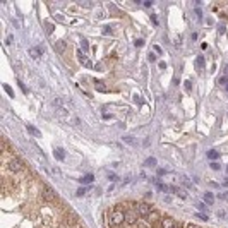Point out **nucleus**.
<instances>
[{
	"mask_svg": "<svg viewBox=\"0 0 228 228\" xmlns=\"http://www.w3.org/2000/svg\"><path fill=\"white\" fill-rule=\"evenodd\" d=\"M125 221V211L124 209H120L118 206L113 208L108 214V225H112V226H117V225H122Z\"/></svg>",
	"mask_w": 228,
	"mask_h": 228,
	"instance_id": "f257e3e1",
	"label": "nucleus"
},
{
	"mask_svg": "<svg viewBox=\"0 0 228 228\" xmlns=\"http://www.w3.org/2000/svg\"><path fill=\"white\" fill-rule=\"evenodd\" d=\"M4 165L10 170V172L17 173V172H24V163L17 158V156H10L9 161H4Z\"/></svg>",
	"mask_w": 228,
	"mask_h": 228,
	"instance_id": "f03ea898",
	"label": "nucleus"
},
{
	"mask_svg": "<svg viewBox=\"0 0 228 228\" xmlns=\"http://www.w3.org/2000/svg\"><path fill=\"white\" fill-rule=\"evenodd\" d=\"M139 213H137L136 209V204H134V208L132 209H125V221H127V225H137L139 223Z\"/></svg>",
	"mask_w": 228,
	"mask_h": 228,
	"instance_id": "7ed1b4c3",
	"label": "nucleus"
},
{
	"mask_svg": "<svg viewBox=\"0 0 228 228\" xmlns=\"http://www.w3.org/2000/svg\"><path fill=\"white\" fill-rule=\"evenodd\" d=\"M41 199L48 201V202H52V201L57 199V194L50 187H48V185H43V187H41Z\"/></svg>",
	"mask_w": 228,
	"mask_h": 228,
	"instance_id": "20e7f679",
	"label": "nucleus"
},
{
	"mask_svg": "<svg viewBox=\"0 0 228 228\" xmlns=\"http://www.w3.org/2000/svg\"><path fill=\"white\" fill-rule=\"evenodd\" d=\"M53 105H55V108H62V110H67V112H70V106H72V103L69 100H65V98H57L53 101Z\"/></svg>",
	"mask_w": 228,
	"mask_h": 228,
	"instance_id": "39448f33",
	"label": "nucleus"
},
{
	"mask_svg": "<svg viewBox=\"0 0 228 228\" xmlns=\"http://www.w3.org/2000/svg\"><path fill=\"white\" fill-rule=\"evenodd\" d=\"M76 55H77V60H79V62H81V64H82L86 69H93V67H94V65L91 64V60L88 58V55H86V53H82L81 50L76 53Z\"/></svg>",
	"mask_w": 228,
	"mask_h": 228,
	"instance_id": "423d86ee",
	"label": "nucleus"
},
{
	"mask_svg": "<svg viewBox=\"0 0 228 228\" xmlns=\"http://www.w3.org/2000/svg\"><path fill=\"white\" fill-rule=\"evenodd\" d=\"M136 209H137V213H139L141 216H148L149 213L153 211L151 206H149L148 202H139V204H136Z\"/></svg>",
	"mask_w": 228,
	"mask_h": 228,
	"instance_id": "0eeeda50",
	"label": "nucleus"
},
{
	"mask_svg": "<svg viewBox=\"0 0 228 228\" xmlns=\"http://www.w3.org/2000/svg\"><path fill=\"white\" fill-rule=\"evenodd\" d=\"M146 218H148L149 223H156V221H160V220H161V214H160L158 211H154V209H153V211L149 213V214L146 216Z\"/></svg>",
	"mask_w": 228,
	"mask_h": 228,
	"instance_id": "6e6552de",
	"label": "nucleus"
},
{
	"mask_svg": "<svg viewBox=\"0 0 228 228\" xmlns=\"http://www.w3.org/2000/svg\"><path fill=\"white\" fill-rule=\"evenodd\" d=\"M53 46H55V50H57V53H62L65 52V41L64 40H58V41H53Z\"/></svg>",
	"mask_w": 228,
	"mask_h": 228,
	"instance_id": "1a4fd4ad",
	"label": "nucleus"
},
{
	"mask_svg": "<svg viewBox=\"0 0 228 228\" xmlns=\"http://www.w3.org/2000/svg\"><path fill=\"white\" fill-rule=\"evenodd\" d=\"M43 53V46H34L29 50V55L33 57V58H40V55Z\"/></svg>",
	"mask_w": 228,
	"mask_h": 228,
	"instance_id": "9d476101",
	"label": "nucleus"
},
{
	"mask_svg": "<svg viewBox=\"0 0 228 228\" xmlns=\"http://www.w3.org/2000/svg\"><path fill=\"white\" fill-rule=\"evenodd\" d=\"M94 88H96V91H101V93H106L108 91L106 84H105L103 81H94Z\"/></svg>",
	"mask_w": 228,
	"mask_h": 228,
	"instance_id": "9b49d317",
	"label": "nucleus"
},
{
	"mask_svg": "<svg viewBox=\"0 0 228 228\" xmlns=\"http://www.w3.org/2000/svg\"><path fill=\"white\" fill-rule=\"evenodd\" d=\"M26 129H28V132H29V134H31V136H34V137H41V132L40 130H38V129H36L34 127V125H26Z\"/></svg>",
	"mask_w": 228,
	"mask_h": 228,
	"instance_id": "f8f14e48",
	"label": "nucleus"
},
{
	"mask_svg": "<svg viewBox=\"0 0 228 228\" xmlns=\"http://www.w3.org/2000/svg\"><path fill=\"white\" fill-rule=\"evenodd\" d=\"M161 223H163V228H173L175 226V220H172V218H165V220H161Z\"/></svg>",
	"mask_w": 228,
	"mask_h": 228,
	"instance_id": "ddd939ff",
	"label": "nucleus"
},
{
	"mask_svg": "<svg viewBox=\"0 0 228 228\" xmlns=\"http://www.w3.org/2000/svg\"><path fill=\"white\" fill-rule=\"evenodd\" d=\"M53 154H55V158H57L58 161L65 160V153H64V149H62V148H57L55 151H53Z\"/></svg>",
	"mask_w": 228,
	"mask_h": 228,
	"instance_id": "4468645a",
	"label": "nucleus"
},
{
	"mask_svg": "<svg viewBox=\"0 0 228 228\" xmlns=\"http://www.w3.org/2000/svg\"><path fill=\"white\" fill-rule=\"evenodd\" d=\"M93 180H94V177H93L91 173H88V175H84L82 178H79V182L81 184H91Z\"/></svg>",
	"mask_w": 228,
	"mask_h": 228,
	"instance_id": "2eb2a0df",
	"label": "nucleus"
},
{
	"mask_svg": "<svg viewBox=\"0 0 228 228\" xmlns=\"http://www.w3.org/2000/svg\"><path fill=\"white\" fill-rule=\"evenodd\" d=\"M204 201H206V204L211 206V204L214 202V196H213L211 192H206V194H204Z\"/></svg>",
	"mask_w": 228,
	"mask_h": 228,
	"instance_id": "dca6fc26",
	"label": "nucleus"
},
{
	"mask_svg": "<svg viewBox=\"0 0 228 228\" xmlns=\"http://www.w3.org/2000/svg\"><path fill=\"white\" fill-rule=\"evenodd\" d=\"M196 67H197V70H201V69L204 67V57L202 55H199L196 58Z\"/></svg>",
	"mask_w": 228,
	"mask_h": 228,
	"instance_id": "f3484780",
	"label": "nucleus"
},
{
	"mask_svg": "<svg viewBox=\"0 0 228 228\" xmlns=\"http://www.w3.org/2000/svg\"><path fill=\"white\" fill-rule=\"evenodd\" d=\"M208 158H209V160H213V161H214L216 158H220V153L216 151V149H211V151H208Z\"/></svg>",
	"mask_w": 228,
	"mask_h": 228,
	"instance_id": "a211bd4d",
	"label": "nucleus"
},
{
	"mask_svg": "<svg viewBox=\"0 0 228 228\" xmlns=\"http://www.w3.org/2000/svg\"><path fill=\"white\" fill-rule=\"evenodd\" d=\"M53 29H55V26H53L52 22H45V31H46V34H52Z\"/></svg>",
	"mask_w": 228,
	"mask_h": 228,
	"instance_id": "6ab92c4d",
	"label": "nucleus"
},
{
	"mask_svg": "<svg viewBox=\"0 0 228 228\" xmlns=\"http://www.w3.org/2000/svg\"><path fill=\"white\" fill-rule=\"evenodd\" d=\"M218 84H220V86H225V88H228V77L226 76H221L220 79H218Z\"/></svg>",
	"mask_w": 228,
	"mask_h": 228,
	"instance_id": "aec40b11",
	"label": "nucleus"
},
{
	"mask_svg": "<svg viewBox=\"0 0 228 228\" xmlns=\"http://www.w3.org/2000/svg\"><path fill=\"white\" fill-rule=\"evenodd\" d=\"M81 46H82V52H84V53L89 52V43H88V40H81Z\"/></svg>",
	"mask_w": 228,
	"mask_h": 228,
	"instance_id": "412c9836",
	"label": "nucleus"
},
{
	"mask_svg": "<svg viewBox=\"0 0 228 228\" xmlns=\"http://www.w3.org/2000/svg\"><path fill=\"white\" fill-rule=\"evenodd\" d=\"M108 10H110V12H113V16H120V10H118V9H117L113 4H110V5H108Z\"/></svg>",
	"mask_w": 228,
	"mask_h": 228,
	"instance_id": "4be33fe9",
	"label": "nucleus"
},
{
	"mask_svg": "<svg viewBox=\"0 0 228 228\" xmlns=\"http://www.w3.org/2000/svg\"><path fill=\"white\" fill-rule=\"evenodd\" d=\"M146 166H156V158H148V160L144 161Z\"/></svg>",
	"mask_w": 228,
	"mask_h": 228,
	"instance_id": "5701e85b",
	"label": "nucleus"
},
{
	"mask_svg": "<svg viewBox=\"0 0 228 228\" xmlns=\"http://www.w3.org/2000/svg\"><path fill=\"white\" fill-rule=\"evenodd\" d=\"M124 142H127L129 146H134V144H136V141H134V137H132V136H125L124 137Z\"/></svg>",
	"mask_w": 228,
	"mask_h": 228,
	"instance_id": "b1692460",
	"label": "nucleus"
},
{
	"mask_svg": "<svg viewBox=\"0 0 228 228\" xmlns=\"http://www.w3.org/2000/svg\"><path fill=\"white\" fill-rule=\"evenodd\" d=\"M4 89H5V93H7L9 96H14V91H12V88L9 86V84H4Z\"/></svg>",
	"mask_w": 228,
	"mask_h": 228,
	"instance_id": "393cba45",
	"label": "nucleus"
},
{
	"mask_svg": "<svg viewBox=\"0 0 228 228\" xmlns=\"http://www.w3.org/2000/svg\"><path fill=\"white\" fill-rule=\"evenodd\" d=\"M86 192H88V189H84V187H81V189H79V190H77V192H76V194H77V197H82V196H84V194H86Z\"/></svg>",
	"mask_w": 228,
	"mask_h": 228,
	"instance_id": "a878e982",
	"label": "nucleus"
},
{
	"mask_svg": "<svg viewBox=\"0 0 228 228\" xmlns=\"http://www.w3.org/2000/svg\"><path fill=\"white\" fill-rule=\"evenodd\" d=\"M218 197H220V199H223V201H228V192H220V194H218Z\"/></svg>",
	"mask_w": 228,
	"mask_h": 228,
	"instance_id": "bb28decb",
	"label": "nucleus"
},
{
	"mask_svg": "<svg viewBox=\"0 0 228 228\" xmlns=\"http://www.w3.org/2000/svg\"><path fill=\"white\" fill-rule=\"evenodd\" d=\"M196 218H199V220H204V221H206V220H208V214H202V213H197V214H196Z\"/></svg>",
	"mask_w": 228,
	"mask_h": 228,
	"instance_id": "cd10ccee",
	"label": "nucleus"
},
{
	"mask_svg": "<svg viewBox=\"0 0 228 228\" xmlns=\"http://www.w3.org/2000/svg\"><path fill=\"white\" fill-rule=\"evenodd\" d=\"M79 5H81V7H93V4H91V2H82V0L79 2Z\"/></svg>",
	"mask_w": 228,
	"mask_h": 228,
	"instance_id": "c85d7f7f",
	"label": "nucleus"
},
{
	"mask_svg": "<svg viewBox=\"0 0 228 228\" xmlns=\"http://www.w3.org/2000/svg\"><path fill=\"white\" fill-rule=\"evenodd\" d=\"M103 34H112V28H110V26H105V28H103Z\"/></svg>",
	"mask_w": 228,
	"mask_h": 228,
	"instance_id": "c756f323",
	"label": "nucleus"
},
{
	"mask_svg": "<svg viewBox=\"0 0 228 228\" xmlns=\"http://www.w3.org/2000/svg\"><path fill=\"white\" fill-rule=\"evenodd\" d=\"M134 45H136V46H144V40H141V38H139V40H136V41H134Z\"/></svg>",
	"mask_w": 228,
	"mask_h": 228,
	"instance_id": "7c9ffc66",
	"label": "nucleus"
},
{
	"mask_svg": "<svg viewBox=\"0 0 228 228\" xmlns=\"http://www.w3.org/2000/svg\"><path fill=\"white\" fill-rule=\"evenodd\" d=\"M192 89V82L190 81H185V91H190Z\"/></svg>",
	"mask_w": 228,
	"mask_h": 228,
	"instance_id": "2f4dec72",
	"label": "nucleus"
},
{
	"mask_svg": "<svg viewBox=\"0 0 228 228\" xmlns=\"http://www.w3.org/2000/svg\"><path fill=\"white\" fill-rule=\"evenodd\" d=\"M196 17H197V19H202V12H201V9H196Z\"/></svg>",
	"mask_w": 228,
	"mask_h": 228,
	"instance_id": "473e14b6",
	"label": "nucleus"
},
{
	"mask_svg": "<svg viewBox=\"0 0 228 228\" xmlns=\"http://www.w3.org/2000/svg\"><path fill=\"white\" fill-rule=\"evenodd\" d=\"M55 19L60 21V22H65V17L64 16H60V14H55Z\"/></svg>",
	"mask_w": 228,
	"mask_h": 228,
	"instance_id": "72a5a7b5",
	"label": "nucleus"
},
{
	"mask_svg": "<svg viewBox=\"0 0 228 228\" xmlns=\"http://www.w3.org/2000/svg\"><path fill=\"white\" fill-rule=\"evenodd\" d=\"M211 168H213V170H220V165L216 163V161H213V163H211Z\"/></svg>",
	"mask_w": 228,
	"mask_h": 228,
	"instance_id": "f704fd0d",
	"label": "nucleus"
},
{
	"mask_svg": "<svg viewBox=\"0 0 228 228\" xmlns=\"http://www.w3.org/2000/svg\"><path fill=\"white\" fill-rule=\"evenodd\" d=\"M108 178L112 180V182H115V180H118V178H117V175H115V173H110V175H108Z\"/></svg>",
	"mask_w": 228,
	"mask_h": 228,
	"instance_id": "c9c22d12",
	"label": "nucleus"
},
{
	"mask_svg": "<svg viewBox=\"0 0 228 228\" xmlns=\"http://www.w3.org/2000/svg\"><path fill=\"white\" fill-rule=\"evenodd\" d=\"M148 58H149V62H154V60H156V55H154V53H149Z\"/></svg>",
	"mask_w": 228,
	"mask_h": 228,
	"instance_id": "e433bc0d",
	"label": "nucleus"
},
{
	"mask_svg": "<svg viewBox=\"0 0 228 228\" xmlns=\"http://www.w3.org/2000/svg\"><path fill=\"white\" fill-rule=\"evenodd\" d=\"M137 228H149V226L146 223H141V221H139V223H137Z\"/></svg>",
	"mask_w": 228,
	"mask_h": 228,
	"instance_id": "4c0bfd02",
	"label": "nucleus"
},
{
	"mask_svg": "<svg viewBox=\"0 0 228 228\" xmlns=\"http://www.w3.org/2000/svg\"><path fill=\"white\" fill-rule=\"evenodd\" d=\"M94 69H96V70H105V69H103V65H101V64H96V65H94Z\"/></svg>",
	"mask_w": 228,
	"mask_h": 228,
	"instance_id": "58836bf2",
	"label": "nucleus"
},
{
	"mask_svg": "<svg viewBox=\"0 0 228 228\" xmlns=\"http://www.w3.org/2000/svg\"><path fill=\"white\" fill-rule=\"evenodd\" d=\"M218 33H220V34H225V26H220V28H218Z\"/></svg>",
	"mask_w": 228,
	"mask_h": 228,
	"instance_id": "ea45409f",
	"label": "nucleus"
},
{
	"mask_svg": "<svg viewBox=\"0 0 228 228\" xmlns=\"http://www.w3.org/2000/svg\"><path fill=\"white\" fill-rule=\"evenodd\" d=\"M12 41H14V38H12V36H7V41H5V43H7V45H10Z\"/></svg>",
	"mask_w": 228,
	"mask_h": 228,
	"instance_id": "a19ab883",
	"label": "nucleus"
},
{
	"mask_svg": "<svg viewBox=\"0 0 228 228\" xmlns=\"http://www.w3.org/2000/svg\"><path fill=\"white\" fill-rule=\"evenodd\" d=\"M134 100H136L137 103H142V100H141V98H139V94H136V96H134Z\"/></svg>",
	"mask_w": 228,
	"mask_h": 228,
	"instance_id": "79ce46f5",
	"label": "nucleus"
},
{
	"mask_svg": "<svg viewBox=\"0 0 228 228\" xmlns=\"http://www.w3.org/2000/svg\"><path fill=\"white\" fill-rule=\"evenodd\" d=\"M19 86H21V89H22V91H24V93H28V89H26V86H24V84H22V82H19Z\"/></svg>",
	"mask_w": 228,
	"mask_h": 228,
	"instance_id": "37998d69",
	"label": "nucleus"
},
{
	"mask_svg": "<svg viewBox=\"0 0 228 228\" xmlns=\"http://www.w3.org/2000/svg\"><path fill=\"white\" fill-rule=\"evenodd\" d=\"M158 65H160V69H166V64H165V62H160Z\"/></svg>",
	"mask_w": 228,
	"mask_h": 228,
	"instance_id": "c03bdc74",
	"label": "nucleus"
},
{
	"mask_svg": "<svg viewBox=\"0 0 228 228\" xmlns=\"http://www.w3.org/2000/svg\"><path fill=\"white\" fill-rule=\"evenodd\" d=\"M158 175H160V177L165 175V170H163V168H160V170H158Z\"/></svg>",
	"mask_w": 228,
	"mask_h": 228,
	"instance_id": "a18cd8bd",
	"label": "nucleus"
},
{
	"mask_svg": "<svg viewBox=\"0 0 228 228\" xmlns=\"http://www.w3.org/2000/svg\"><path fill=\"white\" fill-rule=\"evenodd\" d=\"M197 208H199V209H206V206H204L202 202H199V204H197Z\"/></svg>",
	"mask_w": 228,
	"mask_h": 228,
	"instance_id": "49530a36",
	"label": "nucleus"
},
{
	"mask_svg": "<svg viewBox=\"0 0 228 228\" xmlns=\"http://www.w3.org/2000/svg\"><path fill=\"white\" fill-rule=\"evenodd\" d=\"M218 216H220V218H225V211H218Z\"/></svg>",
	"mask_w": 228,
	"mask_h": 228,
	"instance_id": "de8ad7c7",
	"label": "nucleus"
},
{
	"mask_svg": "<svg viewBox=\"0 0 228 228\" xmlns=\"http://www.w3.org/2000/svg\"><path fill=\"white\" fill-rule=\"evenodd\" d=\"M185 228H199V226H196V225H187Z\"/></svg>",
	"mask_w": 228,
	"mask_h": 228,
	"instance_id": "09e8293b",
	"label": "nucleus"
},
{
	"mask_svg": "<svg viewBox=\"0 0 228 228\" xmlns=\"http://www.w3.org/2000/svg\"><path fill=\"white\" fill-rule=\"evenodd\" d=\"M225 74H226V77H228V65H225Z\"/></svg>",
	"mask_w": 228,
	"mask_h": 228,
	"instance_id": "8fccbe9b",
	"label": "nucleus"
},
{
	"mask_svg": "<svg viewBox=\"0 0 228 228\" xmlns=\"http://www.w3.org/2000/svg\"><path fill=\"white\" fill-rule=\"evenodd\" d=\"M173 228H180V226H178V225H175V226H173Z\"/></svg>",
	"mask_w": 228,
	"mask_h": 228,
	"instance_id": "3c124183",
	"label": "nucleus"
},
{
	"mask_svg": "<svg viewBox=\"0 0 228 228\" xmlns=\"http://www.w3.org/2000/svg\"><path fill=\"white\" fill-rule=\"evenodd\" d=\"M226 172H228V166H226Z\"/></svg>",
	"mask_w": 228,
	"mask_h": 228,
	"instance_id": "603ef678",
	"label": "nucleus"
}]
</instances>
